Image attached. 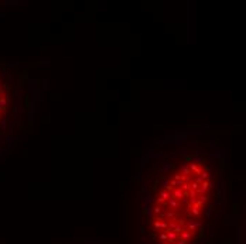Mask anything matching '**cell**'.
<instances>
[{
	"label": "cell",
	"mask_w": 246,
	"mask_h": 244,
	"mask_svg": "<svg viewBox=\"0 0 246 244\" xmlns=\"http://www.w3.org/2000/svg\"><path fill=\"white\" fill-rule=\"evenodd\" d=\"M225 162L207 138L171 134L139 164L137 244H204L219 206Z\"/></svg>",
	"instance_id": "obj_1"
},
{
	"label": "cell",
	"mask_w": 246,
	"mask_h": 244,
	"mask_svg": "<svg viewBox=\"0 0 246 244\" xmlns=\"http://www.w3.org/2000/svg\"><path fill=\"white\" fill-rule=\"evenodd\" d=\"M13 96L14 88L7 79V73L4 69H0V131L6 124L7 117L13 109Z\"/></svg>",
	"instance_id": "obj_2"
},
{
	"label": "cell",
	"mask_w": 246,
	"mask_h": 244,
	"mask_svg": "<svg viewBox=\"0 0 246 244\" xmlns=\"http://www.w3.org/2000/svg\"><path fill=\"white\" fill-rule=\"evenodd\" d=\"M74 244H102L99 241H81V243H74Z\"/></svg>",
	"instance_id": "obj_3"
}]
</instances>
